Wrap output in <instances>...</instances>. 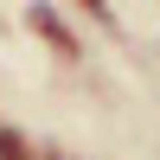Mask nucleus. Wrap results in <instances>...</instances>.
Instances as JSON below:
<instances>
[{
	"label": "nucleus",
	"instance_id": "1",
	"mask_svg": "<svg viewBox=\"0 0 160 160\" xmlns=\"http://www.w3.org/2000/svg\"><path fill=\"white\" fill-rule=\"evenodd\" d=\"M0 160H19V141H13L7 128H0Z\"/></svg>",
	"mask_w": 160,
	"mask_h": 160
}]
</instances>
